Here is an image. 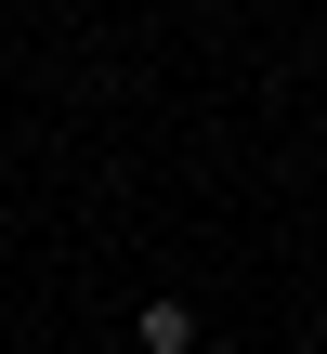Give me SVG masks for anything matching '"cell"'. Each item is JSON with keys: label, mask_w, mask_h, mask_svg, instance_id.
<instances>
[{"label": "cell", "mask_w": 327, "mask_h": 354, "mask_svg": "<svg viewBox=\"0 0 327 354\" xmlns=\"http://www.w3.org/2000/svg\"><path fill=\"white\" fill-rule=\"evenodd\" d=\"M131 342H144V354H210V328H197L184 289H144V302H131Z\"/></svg>", "instance_id": "obj_1"}, {"label": "cell", "mask_w": 327, "mask_h": 354, "mask_svg": "<svg viewBox=\"0 0 327 354\" xmlns=\"http://www.w3.org/2000/svg\"><path fill=\"white\" fill-rule=\"evenodd\" d=\"M210 354H223V342H210Z\"/></svg>", "instance_id": "obj_2"}]
</instances>
